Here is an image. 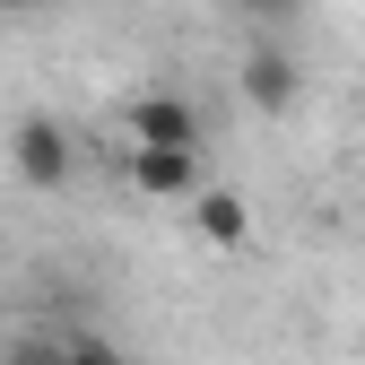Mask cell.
<instances>
[{"mask_svg":"<svg viewBox=\"0 0 365 365\" xmlns=\"http://www.w3.org/2000/svg\"><path fill=\"white\" fill-rule=\"evenodd\" d=\"M9 174L26 182V192H70V182H78V140H70L53 113H18V130H9Z\"/></svg>","mask_w":365,"mask_h":365,"instance_id":"obj_1","label":"cell"},{"mask_svg":"<svg viewBox=\"0 0 365 365\" xmlns=\"http://www.w3.org/2000/svg\"><path fill=\"white\" fill-rule=\"evenodd\" d=\"M235 87H244V105H252L261 122H287V113H296V96H304V61L287 53V35H252V43H244Z\"/></svg>","mask_w":365,"mask_h":365,"instance_id":"obj_2","label":"cell"},{"mask_svg":"<svg viewBox=\"0 0 365 365\" xmlns=\"http://www.w3.org/2000/svg\"><path fill=\"white\" fill-rule=\"evenodd\" d=\"M113 122H122V140H148V148H200V105H192V96H174V87L122 96Z\"/></svg>","mask_w":365,"mask_h":365,"instance_id":"obj_3","label":"cell"},{"mask_svg":"<svg viewBox=\"0 0 365 365\" xmlns=\"http://www.w3.org/2000/svg\"><path fill=\"white\" fill-rule=\"evenodd\" d=\"M122 182L140 200H192L209 174H200V148H148V140H130L122 148Z\"/></svg>","mask_w":365,"mask_h":365,"instance_id":"obj_4","label":"cell"},{"mask_svg":"<svg viewBox=\"0 0 365 365\" xmlns=\"http://www.w3.org/2000/svg\"><path fill=\"white\" fill-rule=\"evenodd\" d=\"M182 209H192V235H200L209 252H244V244H252V200L226 192V182H200Z\"/></svg>","mask_w":365,"mask_h":365,"instance_id":"obj_5","label":"cell"},{"mask_svg":"<svg viewBox=\"0 0 365 365\" xmlns=\"http://www.w3.org/2000/svg\"><path fill=\"white\" fill-rule=\"evenodd\" d=\"M226 9H235L252 35H287V26L304 18V0H226Z\"/></svg>","mask_w":365,"mask_h":365,"instance_id":"obj_6","label":"cell"},{"mask_svg":"<svg viewBox=\"0 0 365 365\" xmlns=\"http://www.w3.org/2000/svg\"><path fill=\"white\" fill-rule=\"evenodd\" d=\"M53 365H122V348H113V339H96V331H61Z\"/></svg>","mask_w":365,"mask_h":365,"instance_id":"obj_7","label":"cell"},{"mask_svg":"<svg viewBox=\"0 0 365 365\" xmlns=\"http://www.w3.org/2000/svg\"><path fill=\"white\" fill-rule=\"evenodd\" d=\"M43 9V0H0V18H35Z\"/></svg>","mask_w":365,"mask_h":365,"instance_id":"obj_8","label":"cell"},{"mask_svg":"<svg viewBox=\"0 0 365 365\" xmlns=\"http://www.w3.org/2000/svg\"><path fill=\"white\" fill-rule=\"evenodd\" d=\"M0 339H9V304H0Z\"/></svg>","mask_w":365,"mask_h":365,"instance_id":"obj_9","label":"cell"}]
</instances>
